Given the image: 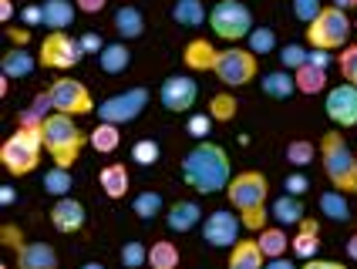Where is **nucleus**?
Here are the masks:
<instances>
[{"instance_id":"obj_59","label":"nucleus","mask_w":357,"mask_h":269,"mask_svg":"<svg viewBox=\"0 0 357 269\" xmlns=\"http://www.w3.org/2000/svg\"><path fill=\"white\" fill-rule=\"evenodd\" d=\"M81 269H105V266H101V263H84Z\"/></svg>"},{"instance_id":"obj_3","label":"nucleus","mask_w":357,"mask_h":269,"mask_svg":"<svg viewBox=\"0 0 357 269\" xmlns=\"http://www.w3.org/2000/svg\"><path fill=\"white\" fill-rule=\"evenodd\" d=\"M320 162L331 185L344 195H357V155L347 148L340 132H327L320 138Z\"/></svg>"},{"instance_id":"obj_15","label":"nucleus","mask_w":357,"mask_h":269,"mask_svg":"<svg viewBox=\"0 0 357 269\" xmlns=\"http://www.w3.org/2000/svg\"><path fill=\"white\" fill-rule=\"evenodd\" d=\"M51 222H54V229L64 232V236H71V232H78L84 226V206H81L78 199H71V195H64L54 202V209H51Z\"/></svg>"},{"instance_id":"obj_29","label":"nucleus","mask_w":357,"mask_h":269,"mask_svg":"<svg viewBox=\"0 0 357 269\" xmlns=\"http://www.w3.org/2000/svg\"><path fill=\"white\" fill-rule=\"evenodd\" d=\"M54 108V101H51V95L47 91H40L38 98H34V105L20 115V128H44V121H47V112Z\"/></svg>"},{"instance_id":"obj_17","label":"nucleus","mask_w":357,"mask_h":269,"mask_svg":"<svg viewBox=\"0 0 357 269\" xmlns=\"http://www.w3.org/2000/svg\"><path fill=\"white\" fill-rule=\"evenodd\" d=\"M290 249H294V256H300V259H314L320 249V222L317 219H303L300 222V232L290 239Z\"/></svg>"},{"instance_id":"obj_24","label":"nucleus","mask_w":357,"mask_h":269,"mask_svg":"<svg viewBox=\"0 0 357 269\" xmlns=\"http://www.w3.org/2000/svg\"><path fill=\"white\" fill-rule=\"evenodd\" d=\"M40 7H44V24H47L51 31H64V27L75 24V7H71V0H44Z\"/></svg>"},{"instance_id":"obj_20","label":"nucleus","mask_w":357,"mask_h":269,"mask_svg":"<svg viewBox=\"0 0 357 269\" xmlns=\"http://www.w3.org/2000/svg\"><path fill=\"white\" fill-rule=\"evenodd\" d=\"M115 31H119V38H125V40L142 38V34H145V17H142V10L121 3L119 10H115Z\"/></svg>"},{"instance_id":"obj_13","label":"nucleus","mask_w":357,"mask_h":269,"mask_svg":"<svg viewBox=\"0 0 357 269\" xmlns=\"http://www.w3.org/2000/svg\"><path fill=\"white\" fill-rule=\"evenodd\" d=\"M196 98H199V84L192 81V77H185V75H172V77H165L162 81V88H159V101H162V108L165 112H189L192 105H196Z\"/></svg>"},{"instance_id":"obj_27","label":"nucleus","mask_w":357,"mask_h":269,"mask_svg":"<svg viewBox=\"0 0 357 269\" xmlns=\"http://www.w3.org/2000/svg\"><path fill=\"white\" fill-rule=\"evenodd\" d=\"M98 64L105 75H121V71H128V64H132V51H128L125 44H108L98 54Z\"/></svg>"},{"instance_id":"obj_55","label":"nucleus","mask_w":357,"mask_h":269,"mask_svg":"<svg viewBox=\"0 0 357 269\" xmlns=\"http://www.w3.org/2000/svg\"><path fill=\"white\" fill-rule=\"evenodd\" d=\"M0 202H3V206H10V202H14V189H10V185H3V189H0Z\"/></svg>"},{"instance_id":"obj_56","label":"nucleus","mask_w":357,"mask_h":269,"mask_svg":"<svg viewBox=\"0 0 357 269\" xmlns=\"http://www.w3.org/2000/svg\"><path fill=\"white\" fill-rule=\"evenodd\" d=\"M347 256H351V259L357 263V232L351 236V239H347Z\"/></svg>"},{"instance_id":"obj_31","label":"nucleus","mask_w":357,"mask_h":269,"mask_svg":"<svg viewBox=\"0 0 357 269\" xmlns=\"http://www.w3.org/2000/svg\"><path fill=\"white\" fill-rule=\"evenodd\" d=\"M320 212H324L327 219H334V222H351V206H347L344 192H337V189L320 195Z\"/></svg>"},{"instance_id":"obj_44","label":"nucleus","mask_w":357,"mask_h":269,"mask_svg":"<svg viewBox=\"0 0 357 269\" xmlns=\"http://www.w3.org/2000/svg\"><path fill=\"white\" fill-rule=\"evenodd\" d=\"M340 75L347 77V84H357V44L340 51Z\"/></svg>"},{"instance_id":"obj_43","label":"nucleus","mask_w":357,"mask_h":269,"mask_svg":"<svg viewBox=\"0 0 357 269\" xmlns=\"http://www.w3.org/2000/svg\"><path fill=\"white\" fill-rule=\"evenodd\" d=\"M209 115L216 118V121H229V118L236 115V101L229 95H216L209 101Z\"/></svg>"},{"instance_id":"obj_40","label":"nucleus","mask_w":357,"mask_h":269,"mask_svg":"<svg viewBox=\"0 0 357 269\" xmlns=\"http://www.w3.org/2000/svg\"><path fill=\"white\" fill-rule=\"evenodd\" d=\"M159 141H152V138H142V141H135V148H132V158L139 162V165H155L159 162Z\"/></svg>"},{"instance_id":"obj_47","label":"nucleus","mask_w":357,"mask_h":269,"mask_svg":"<svg viewBox=\"0 0 357 269\" xmlns=\"http://www.w3.org/2000/svg\"><path fill=\"white\" fill-rule=\"evenodd\" d=\"M78 40H81V51H84V54H101V51L108 47L98 34H84V38H78Z\"/></svg>"},{"instance_id":"obj_22","label":"nucleus","mask_w":357,"mask_h":269,"mask_svg":"<svg viewBox=\"0 0 357 269\" xmlns=\"http://www.w3.org/2000/svg\"><path fill=\"white\" fill-rule=\"evenodd\" d=\"M185 64L192 68V71H213L216 68V58H219V51L209 44V40H192L189 47H185Z\"/></svg>"},{"instance_id":"obj_39","label":"nucleus","mask_w":357,"mask_h":269,"mask_svg":"<svg viewBox=\"0 0 357 269\" xmlns=\"http://www.w3.org/2000/svg\"><path fill=\"white\" fill-rule=\"evenodd\" d=\"M280 61H283V71H300L307 61H310V51H303L300 44H287L280 51Z\"/></svg>"},{"instance_id":"obj_36","label":"nucleus","mask_w":357,"mask_h":269,"mask_svg":"<svg viewBox=\"0 0 357 269\" xmlns=\"http://www.w3.org/2000/svg\"><path fill=\"white\" fill-rule=\"evenodd\" d=\"M132 212H135L139 219H145V222H152V219H155V215L162 212V195L159 192H142V195H135Z\"/></svg>"},{"instance_id":"obj_50","label":"nucleus","mask_w":357,"mask_h":269,"mask_svg":"<svg viewBox=\"0 0 357 269\" xmlns=\"http://www.w3.org/2000/svg\"><path fill=\"white\" fill-rule=\"evenodd\" d=\"M24 24H44V7H27L24 10Z\"/></svg>"},{"instance_id":"obj_33","label":"nucleus","mask_w":357,"mask_h":269,"mask_svg":"<svg viewBox=\"0 0 357 269\" xmlns=\"http://www.w3.org/2000/svg\"><path fill=\"white\" fill-rule=\"evenodd\" d=\"M71 185H75V178H71V169H61V165H54L51 172L44 175V192L54 195V199H64V195H71Z\"/></svg>"},{"instance_id":"obj_42","label":"nucleus","mask_w":357,"mask_h":269,"mask_svg":"<svg viewBox=\"0 0 357 269\" xmlns=\"http://www.w3.org/2000/svg\"><path fill=\"white\" fill-rule=\"evenodd\" d=\"M324 14V7H320V0H294V17L303 20L307 27L314 24V20Z\"/></svg>"},{"instance_id":"obj_4","label":"nucleus","mask_w":357,"mask_h":269,"mask_svg":"<svg viewBox=\"0 0 357 269\" xmlns=\"http://www.w3.org/2000/svg\"><path fill=\"white\" fill-rule=\"evenodd\" d=\"M84 141H88V134L71 121V115L54 112L44 121V148H47V155L54 158V165H61V169H71L78 162Z\"/></svg>"},{"instance_id":"obj_8","label":"nucleus","mask_w":357,"mask_h":269,"mask_svg":"<svg viewBox=\"0 0 357 269\" xmlns=\"http://www.w3.org/2000/svg\"><path fill=\"white\" fill-rule=\"evenodd\" d=\"M213 75L229 84V88H243L257 77V54L253 51H243V47H229V51H219L216 68Z\"/></svg>"},{"instance_id":"obj_28","label":"nucleus","mask_w":357,"mask_h":269,"mask_svg":"<svg viewBox=\"0 0 357 269\" xmlns=\"http://www.w3.org/2000/svg\"><path fill=\"white\" fill-rule=\"evenodd\" d=\"M0 71H3V77H27L31 71H34V58H31L24 47H14V51L3 54Z\"/></svg>"},{"instance_id":"obj_5","label":"nucleus","mask_w":357,"mask_h":269,"mask_svg":"<svg viewBox=\"0 0 357 269\" xmlns=\"http://www.w3.org/2000/svg\"><path fill=\"white\" fill-rule=\"evenodd\" d=\"M44 148V128H17L0 145V162L10 175H27L38 169Z\"/></svg>"},{"instance_id":"obj_30","label":"nucleus","mask_w":357,"mask_h":269,"mask_svg":"<svg viewBox=\"0 0 357 269\" xmlns=\"http://www.w3.org/2000/svg\"><path fill=\"white\" fill-rule=\"evenodd\" d=\"M172 20L182 24V27H199V24L206 20V7H202V0H176V7H172Z\"/></svg>"},{"instance_id":"obj_23","label":"nucleus","mask_w":357,"mask_h":269,"mask_svg":"<svg viewBox=\"0 0 357 269\" xmlns=\"http://www.w3.org/2000/svg\"><path fill=\"white\" fill-rule=\"evenodd\" d=\"M98 182H101V192L108 199H125V192H128V169L125 165H105Z\"/></svg>"},{"instance_id":"obj_21","label":"nucleus","mask_w":357,"mask_h":269,"mask_svg":"<svg viewBox=\"0 0 357 269\" xmlns=\"http://www.w3.org/2000/svg\"><path fill=\"white\" fill-rule=\"evenodd\" d=\"M199 219H202V209H199L196 202H176L169 215H165V222H169V229L172 232H189L199 226Z\"/></svg>"},{"instance_id":"obj_49","label":"nucleus","mask_w":357,"mask_h":269,"mask_svg":"<svg viewBox=\"0 0 357 269\" xmlns=\"http://www.w3.org/2000/svg\"><path fill=\"white\" fill-rule=\"evenodd\" d=\"M75 3H78V10H84V14H98V10H105L108 0H75Z\"/></svg>"},{"instance_id":"obj_18","label":"nucleus","mask_w":357,"mask_h":269,"mask_svg":"<svg viewBox=\"0 0 357 269\" xmlns=\"http://www.w3.org/2000/svg\"><path fill=\"white\" fill-rule=\"evenodd\" d=\"M229 269H266V256L257 239H239L229 256Z\"/></svg>"},{"instance_id":"obj_11","label":"nucleus","mask_w":357,"mask_h":269,"mask_svg":"<svg viewBox=\"0 0 357 269\" xmlns=\"http://www.w3.org/2000/svg\"><path fill=\"white\" fill-rule=\"evenodd\" d=\"M47 95L54 101V112H61V115L75 118V115H91V112H95V101L88 95V88H84L81 81H75V77L54 81V84L47 88Z\"/></svg>"},{"instance_id":"obj_34","label":"nucleus","mask_w":357,"mask_h":269,"mask_svg":"<svg viewBox=\"0 0 357 269\" xmlns=\"http://www.w3.org/2000/svg\"><path fill=\"white\" fill-rule=\"evenodd\" d=\"M149 266L152 269H176L178 266V249L169 243V239L152 243V249H149Z\"/></svg>"},{"instance_id":"obj_53","label":"nucleus","mask_w":357,"mask_h":269,"mask_svg":"<svg viewBox=\"0 0 357 269\" xmlns=\"http://www.w3.org/2000/svg\"><path fill=\"white\" fill-rule=\"evenodd\" d=\"M10 17H14V3H10V0H0V20L7 24Z\"/></svg>"},{"instance_id":"obj_9","label":"nucleus","mask_w":357,"mask_h":269,"mask_svg":"<svg viewBox=\"0 0 357 269\" xmlns=\"http://www.w3.org/2000/svg\"><path fill=\"white\" fill-rule=\"evenodd\" d=\"M145 105H149V91L145 88H128L121 95L105 98L98 105V118L108 121V125H128L145 112Z\"/></svg>"},{"instance_id":"obj_35","label":"nucleus","mask_w":357,"mask_h":269,"mask_svg":"<svg viewBox=\"0 0 357 269\" xmlns=\"http://www.w3.org/2000/svg\"><path fill=\"white\" fill-rule=\"evenodd\" d=\"M257 243H259V249H263V256H266V259H280V256L287 252V246H290V243H287V232H283V229H263Z\"/></svg>"},{"instance_id":"obj_7","label":"nucleus","mask_w":357,"mask_h":269,"mask_svg":"<svg viewBox=\"0 0 357 269\" xmlns=\"http://www.w3.org/2000/svg\"><path fill=\"white\" fill-rule=\"evenodd\" d=\"M347 38H351V20H347V10L340 7H324V14L307 27V40L317 51H334L340 44H347Z\"/></svg>"},{"instance_id":"obj_57","label":"nucleus","mask_w":357,"mask_h":269,"mask_svg":"<svg viewBox=\"0 0 357 269\" xmlns=\"http://www.w3.org/2000/svg\"><path fill=\"white\" fill-rule=\"evenodd\" d=\"M10 40L14 44H27V31H10Z\"/></svg>"},{"instance_id":"obj_54","label":"nucleus","mask_w":357,"mask_h":269,"mask_svg":"<svg viewBox=\"0 0 357 269\" xmlns=\"http://www.w3.org/2000/svg\"><path fill=\"white\" fill-rule=\"evenodd\" d=\"M266 269H297V266H294L290 259H283V256H280V259H270V263H266Z\"/></svg>"},{"instance_id":"obj_16","label":"nucleus","mask_w":357,"mask_h":269,"mask_svg":"<svg viewBox=\"0 0 357 269\" xmlns=\"http://www.w3.org/2000/svg\"><path fill=\"white\" fill-rule=\"evenodd\" d=\"M17 269H58V252L47 243H24V249H17Z\"/></svg>"},{"instance_id":"obj_52","label":"nucleus","mask_w":357,"mask_h":269,"mask_svg":"<svg viewBox=\"0 0 357 269\" xmlns=\"http://www.w3.org/2000/svg\"><path fill=\"white\" fill-rule=\"evenodd\" d=\"M327 51H317V47H314V51H310V64H317V68H327Z\"/></svg>"},{"instance_id":"obj_2","label":"nucleus","mask_w":357,"mask_h":269,"mask_svg":"<svg viewBox=\"0 0 357 269\" xmlns=\"http://www.w3.org/2000/svg\"><path fill=\"white\" fill-rule=\"evenodd\" d=\"M229 202H233V209L239 212V219H243V226L253 232H263L266 226V195H270V182L263 178L259 172H239L233 175V182H229Z\"/></svg>"},{"instance_id":"obj_19","label":"nucleus","mask_w":357,"mask_h":269,"mask_svg":"<svg viewBox=\"0 0 357 269\" xmlns=\"http://www.w3.org/2000/svg\"><path fill=\"white\" fill-rule=\"evenodd\" d=\"M259 88H263V95H266V98L287 101V98L297 91V77L290 75V71H266V75H263V81H259Z\"/></svg>"},{"instance_id":"obj_14","label":"nucleus","mask_w":357,"mask_h":269,"mask_svg":"<svg viewBox=\"0 0 357 269\" xmlns=\"http://www.w3.org/2000/svg\"><path fill=\"white\" fill-rule=\"evenodd\" d=\"M324 112L340 128H354L357 125V84H337V88H331L327 101H324Z\"/></svg>"},{"instance_id":"obj_45","label":"nucleus","mask_w":357,"mask_h":269,"mask_svg":"<svg viewBox=\"0 0 357 269\" xmlns=\"http://www.w3.org/2000/svg\"><path fill=\"white\" fill-rule=\"evenodd\" d=\"M213 115H192L189 118V134H196V138H206V134L213 132Z\"/></svg>"},{"instance_id":"obj_48","label":"nucleus","mask_w":357,"mask_h":269,"mask_svg":"<svg viewBox=\"0 0 357 269\" xmlns=\"http://www.w3.org/2000/svg\"><path fill=\"white\" fill-rule=\"evenodd\" d=\"M3 243H7L10 249H24V236H20V229H14V226H3Z\"/></svg>"},{"instance_id":"obj_26","label":"nucleus","mask_w":357,"mask_h":269,"mask_svg":"<svg viewBox=\"0 0 357 269\" xmlns=\"http://www.w3.org/2000/svg\"><path fill=\"white\" fill-rule=\"evenodd\" d=\"M294 77H297L300 95H317V91L327 88V68H317V64H310V61H307L300 71H294Z\"/></svg>"},{"instance_id":"obj_46","label":"nucleus","mask_w":357,"mask_h":269,"mask_svg":"<svg viewBox=\"0 0 357 269\" xmlns=\"http://www.w3.org/2000/svg\"><path fill=\"white\" fill-rule=\"evenodd\" d=\"M307 189H310V178H307V175H300V172L287 175V195H297V199H300Z\"/></svg>"},{"instance_id":"obj_37","label":"nucleus","mask_w":357,"mask_h":269,"mask_svg":"<svg viewBox=\"0 0 357 269\" xmlns=\"http://www.w3.org/2000/svg\"><path fill=\"white\" fill-rule=\"evenodd\" d=\"M287 162H290V165H297V169L310 165V162H314V141H307V138L290 141V145H287Z\"/></svg>"},{"instance_id":"obj_51","label":"nucleus","mask_w":357,"mask_h":269,"mask_svg":"<svg viewBox=\"0 0 357 269\" xmlns=\"http://www.w3.org/2000/svg\"><path fill=\"white\" fill-rule=\"evenodd\" d=\"M303 269H347V266L331 263V259H307V266H303Z\"/></svg>"},{"instance_id":"obj_41","label":"nucleus","mask_w":357,"mask_h":269,"mask_svg":"<svg viewBox=\"0 0 357 269\" xmlns=\"http://www.w3.org/2000/svg\"><path fill=\"white\" fill-rule=\"evenodd\" d=\"M149 263V249L142 246V243H128V246H121V266L125 269H139Z\"/></svg>"},{"instance_id":"obj_10","label":"nucleus","mask_w":357,"mask_h":269,"mask_svg":"<svg viewBox=\"0 0 357 269\" xmlns=\"http://www.w3.org/2000/svg\"><path fill=\"white\" fill-rule=\"evenodd\" d=\"M84 51H81V40H75L64 31H51L44 44H40V64L44 68H54V71H71L75 64H81Z\"/></svg>"},{"instance_id":"obj_1","label":"nucleus","mask_w":357,"mask_h":269,"mask_svg":"<svg viewBox=\"0 0 357 269\" xmlns=\"http://www.w3.org/2000/svg\"><path fill=\"white\" fill-rule=\"evenodd\" d=\"M182 178L189 189L202 195H213L219 189H229V155L213 141H199L192 152L182 158Z\"/></svg>"},{"instance_id":"obj_38","label":"nucleus","mask_w":357,"mask_h":269,"mask_svg":"<svg viewBox=\"0 0 357 269\" xmlns=\"http://www.w3.org/2000/svg\"><path fill=\"white\" fill-rule=\"evenodd\" d=\"M277 47V34L270 31V27H253V34H250V51L253 54H270Z\"/></svg>"},{"instance_id":"obj_58","label":"nucleus","mask_w":357,"mask_h":269,"mask_svg":"<svg viewBox=\"0 0 357 269\" xmlns=\"http://www.w3.org/2000/svg\"><path fill=\"white\" fill-rule=\"evenodd\" d=\"M334 7H340V10H354L357 0H334Z\"/></svg>"},{"instance_id":"obj_12","label":"nucleus","mask_w":357,"mask_h":269,"mask_svg":"<svg viewBox=\"0 0 357 269\" xmlns=\"http://www.w3.org/2000/svg\"><path fill=\"white\" fill-rule=\"evenodd\" d=\"M239 226H243V219H236L229 209H216V212H209V219H206V226H202V239H206L213 249L236 246Z\"/></svg>"},{"instance_id":"obj_32","label":"nucleus","mask_w":357,"mask_h":269,"mask_svg":"<svg viewBox=\"0 0 357 269\" xmlns=\"http://www.w3.org/2000/svg\"><path fill=\"white\" fill-rule=\"evenodd\" d=\"M119 141H121V134H119V125H108V121H101L95 132L88 134V145L95 148V152H115L119 148Z\"/></svg>"},{"instance_id":"obj_6","label":"nucleus","mask_w":357,"mask_h":269,"mask_svg":"<svg viewBox=\"0 0 357 269\" xmlns=\"http://www.w3.org/2000/svg\"><path fill=\"white\" fill-rule=\"evenodd\" d=\"M209 27L216 31V38L233 44V40H243L253 34V14L239 0H219L209 14Z\"/></svg>"},{"instance_id":"obj_25","label":"nucleus","mask_w":357,"mask_h":269,"mask_svg":"<svg viewBox=\"0 0 357 269\" xmlns=\"http://www.w3.org/2000/svg\"><path fill=\"white\" fill-rule=\"evenodd\" d=\"M270 215L277 219L280 226H300L303 222V202L297 195H280L277 202L270 206Z\"/></svg>"}]
</instances>
